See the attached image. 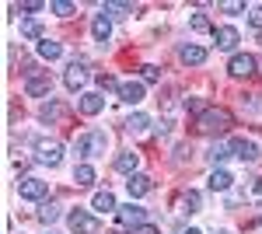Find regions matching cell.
Masks as SVG:
<instances>
[{
    "instance_id": "1",
    "label": "cell",
    "mask_w": 262,
    "mask_h": 234,
    "mask_svg": "<svg viewBox=\"0 0 262 234\" xmlns=\"http://www.w3.org/2000/svg\"><path fill=\"white\" fill-rule=\"evenodd\" d=\"M231 112L227 109H206L200 119H196V133H203V137H224L227 130H231Z\"/></svg>"
},
{
    "instance_id": "2",
    "label": "cell",
    "mask_w": 262,
    "mask_h": 234,
    "mask_svg": "<svg viewBox=\"0 0 262 234\" xmlns=\"http://www.w3.org/2000/svg\"><path fill=\"white\" fill-rule=\"evenodd\" d=\"M108 151V133H101V130H88V133H81V137L74 140V154L77 157H98Z\"/></svg>"
},
{
    "instance_id": "3",
    "label": "cell",
    "mask_w": 262,
    "mask_h": 234,
    "mask_svg": "<svg viewBox=\"0 0 262 234\" xmlns=\"http://www.w3.org/2000/svg\"><path fill=\"white\" fill-rule=\"evenodd\" d=\"M18 196L28 199V203H42V199L49 196V182H42V178H35V175H25L18 182Z\"/></svg>"
},
{
    "instance_id": "4",
    "label": "cell",
    "mask_w": 262,
    "mask_h": 234,
    "mask_svg": "<svg viewBox=\"0 0 262 234\" xmlns=\"http://www.w3.org/2000/svg\"><path fill=\"white\" fill-rule=\"evenodd\" d=\"M35 161L56 168V164L63 161V143L60 140H35Z\"/></svg>"
},
{
    "instance_id": "5",
    "label": "cell",
    "mask_w": 262,
    "mask_h": 234,
    "mask_svg": "<svg viewBox=\"0 0 262 234\" xmlns=\"http://www.w3.org/2000/svg\"><path fill=\"white\" fill-rule=\"evenodd\" d=\"M67 227L74 234H95L98 231V217L88 214V210H70L67 214Z\"/></svg>"
},
{
    "instance_id": "6",
    "label": "cell",
    "mask_w": 262,
    "mask_h": 234,
    "mask_svg": "<svg viewBox=\"0 0 262 234\" xmlns=\"http://www.w3.org/2000/svg\"><path fill=\"white\" fill-rule=\"evenodd\" d=\"M116 220H119V227H140V224H147V210H143L140 203H126V206H119V214H116Z\"/></svg>"
},
{
    "instance_id": "7",
    "label": "cell",
    "mask_w": 262,
    "mask_h": 234,
    "mask_svg": "<svg viewBox=\"0 0 262 234\" xmlns=\"http://www.w3.org/2000/svg\"><path fill=\"white\" fill-rule=\"evenodd\" d=\"M255 67H259V59L252 56V53H234L231 63H227V74H231V77H252Z\"/></svg>"
},
{
    "instance_id": "8",
    "label": "cell",
    "mask_w": 262,
    "mask_h": 234,
    "mask_svg": "<svg viewBox=\"0 0 262 234\" xmlns=\"http://www.w3.org/2000/svg\"><path fill=\"white\" fill-rule=\"evenodd\" d=\"M231 157H238L245 164H252V161H259V147H255V140H245V137H231Z\"/></svg>"
},
{
    "instance_id": "9",
    "label": "cell",
    "mask_w": 262,
    "mask_h": 234,
    "mask_svg": "<svg viewBox=\"0 0 262 234\" xmlns=\"http://www.w3.org/2000/svg\"><path fill=\"white\" fill-rule=\"evenodd\" d=\"M88 63H81V59H74L70 67H67V74H63V84L70 88V91H84V84H88Z\"/></svg>"
},
{
    "instance_id": "10",
    "label": "cell",
    "mask_w": 262,
    "mask_h": 234,
    "mask_svg": "<svg viewBox=\"0 0 262 234\" xmlns=\"http://www.w3.org/2000/svg\"><path fill=\"white\" fill-rule=\"evenodd\" d=\"M53 91V77L49 74H32V77L25 80V95L28 98H42Z\"/></svg>"
},
{
    "instance_id": "11",
    "label": "cell",
    "mask_w": 262,
    "mask_h": 234,
    "mask_svg": "<svg viewBox=\"0 0 262 234\" xmlns=\"http://www.w3.org/2000/svg\"><path fill=\"white\" fill-rule=\"evenodd\" d=\"M213 39H217V49H227V53H234V49H238V42H242V35H238V28H231V25H221V28H213Z\"/></svg>"
},
{
    "instance_id": "12",
    "label": "cell",
    "mask_w": 262,
    "mask_h": 234,
    "mask_svg": "<svg viewBox=\"0 0 262 234\" xmlns=\"http://www.w3.org/2000/svg\"><path fill=\"white\" fill-rule=\"evenodd\" d=\"M154 189V182L143 175V172H137V175H129L126 178V193H129V199H143V196Z\"/></svg>"
},
{
    "instance_id": "13",
    "label": "cell",
    "mask_w": 262,
    "mask_h": 234,
    "mask_svg": "<svg viewBox=\"0 0 262 234\" xmlns=\"http://www.w3.org/2000/svg\"><path fill=\"white\" fill-rule=\"evenodd\" d=\"M91 210H95V214H119V203H116V196L108 193V189H101V193H95L91 196Z\"/></svg>"
},
{
    "instance_id": "14",
    "label": "cell",
    "mask_w": 262,
    "mask_h": 234,
    "mask_svg": "<svg viewBox=\"0 0 262 234\" xmlns=\"http://www.w3.org/2000/svg\"><path fill=\"white\" fill-rule=\"evenodd\" d=\"M119 101H126V105H140L143 101V80H122L119 84Z\"/></svg>"
},
{
    "instance_id": "15",
    "label": "cell",
    "mask_w": 262,
    "mask_h": 234,
    "mask_svg": "<svg viewBox=\"0 0 262 234\" xmlns=\"http://www.w3.org/2000/svg\"><path fill=\"white\" fill-rule=\"evenodd\" d=\"M179 59L185 63V67H200V63H206V49L196 46V42H185V46L179 49Z\"/></svg>"
},
{
    "instance_id": "16",
    "label": "cell",
    "mask_w": 262,
    "mask_h": 234,
    "mask_svg": "<svg viewBox=\"0 0 262 234\" xmlns=\"http://www.w3.org/2000/svg\"><path fill=\"white\" fill-rule=\"evenodd\" d=\"M91 35H95V42H101V46H105V42L112 39V18H105V14H95V18H91Z\"/></svg>"
},
{
    "instance_id": "17",
    "label": "cell",
    "mask_w": 262,
    "mask_h": 234,
    "mask_svg": "<svg viewBox=\"0 0 262 234\" xmlns=\"http://www.w3.org/2000/svg\"><path fill=\"white\" fill-rule=\"evenodd\" d=\"M137 168H140V154L137 151H122L119 157H116V172H122V175H137Z\"/></svg>"
},
{
    "instance_id": "18",
    "label": "cell",
    "mask_w": 262,
    "mask_h": 234,
    "mask_svg": "<svg viewBox=\"0 0 262 234\" xmlns=\"http://www.w3.org/2000/svg\"><path fill=\"white\" fill-rule=\"evenodd\" d=\"M206 185H210L213 193H227V189L234 185V178H231V172H227V168H213V172H210V178H206Z\"/></svg>"
},
{
    "instance_id": "19",
    "label": "cell",
    "mask_w": 262,
    "mask_h": 234,
    "mask_svg": "<svg viewBox=\"0 0 262 234\" xmlns=\"http://www.w3.org/2000/svg\"><path fill=\"white\" fill-rule=\"evenodd\" d=\"M77 105H81V112H84V116H98L101 109H105V98H101L98 91H84Z\"/></svg>"
},
{
    "instance_id": "20",
    "label": "cell",
    "mask_w": 262,
    "mask_h": 234,
    "mask_svg": "<svg viewBox=\"0 0 262 234\" xmlns=\"http://www.w3.org/2000/svg\"><path fill=\"white\" fill-rule=\"evenodd\" d=\"M35 53H39V59H49V63H53V59L63 56V46L56 39H49V35H46L42 42H35Z\"/></svg>"
},
{
    "instance_id": "21",
    "label": "cell",
    "mask_w": 262,
    "mask_h": 234,
    "mask_svg": "<svg viewBox=\"0 0 262 234\" xmlns=\"http://www.w3.org/2000/svg\"><path fill=\"white\" fill-rule=\"evenodd\" d=\"M39 220H42V224H56V220H60V203L42 199V203H39Z\"/></svg>"
},
{
    "instance_id": "22",
    "label": "cell",
    "mask_w": 262,
    "mask_h": 234,
    "mask_svg": "<svg viewBox=\"0 0 262 234\" xmlns=\"http://www.w3.org/2000/svg\"><path fill=\"white\" fill-rule=\"evenodd\" d=\"M21 39L42 42V39H46V32H42V25H39L35 18H28V21H21Z\"/></svg>"
},
{
    "instance_id": "23",
    "label": "cell",
    "mask_w": 262,
    "mask_h": 234,
    "mask_svg": "<svg viewBox=\"0 0 262 234\" xmlns=\"http://www.w3.org/2000/svg\"><path fill=\"white\" fill-rule=\"evenodd\" d=\"M101 14L105 18H129L133 14V4H112L108 0V4H101Z\"/></svg>"
},
{
    "instance_id": "24",
    "label": "cell",
    "mask_w": 262,
    "mask_h": 234,
    "mask_svg": "<svg viewBox=\"0 0 262 234\" xmlns=\"http://www.w3.org/2000/svg\"><path fill=\"white\" fill-rule=\"evenodd\" d=\"M95 178H98V175H95V168H91V164H84V161L74 168V182L84 185V189H88V185H95Z\"/></svg>"
},
{
    "instance_id": "25",
    "label": "cell",
    "mask_w": 262,
    "mask_h": 234,
    "mask_svg": "<svg viewBox=\"0 0 262 234\" xmlns=\"http://www.w3.org/2000/svg\"><path fill=\"white\" fill-rule=\"evenodd\" d=\"M60 116H63V105H60V101H53V98H49V101L39 109V119H42V122H56Z\"/></svg>"
},
{
    "instance_id": "26",
    "label": "cell",
    "mask_w": 262,
    "mask_h": 234,
    "mask_svg": "<svg viewBox=\"0 0 262 234\" xmlns=\"http://www.w3.org/2000/svg\"><path fill=\"white\" fill-rule=\"evenodd\" d=\"M227 157H231V147H227V143H213V147H210V154H206V161H210L213 168H221Z\"/></svg>"
},
{
    "instance_id": "27",
    "label": "cell",
    "mask_w": 262,
    "mask_h": 234,
    "mask_svg": "<svg viewBox=\"0 0 262 234\" xmlns=\"http://www.w3.org/2000/svg\"><path fill=\"white\" fill-rule=\"evenodd\" d=\"M182 214H196V210H200V193H196V189H189V193H182Z\"/></svg>"
},
{
    "instance_id": "28",
    "label": "cell",
    "mask_w": 262,
    "mask_h": 234,
    "mask_svg": "<svg viewBox=\"0 0 262 234\" xmlns=\"http://www.w3.org/2000/svg\"><path fill=\"white\" fill-rule=\"evenodd\" d=\"M147 126H150V119L143 116V112H133V116L126 119V130H129V133H143Z\"/></svg>"
},
{
    "instance_id": "29",
    "label": "cell",
    "mask_w": 262,
    "mask_h": 234,
    "mask_svg": "<svg viewBox=\"0 0 262 234\" xmlns=\"http://www.w3.org/2000/svg\"><path fill=\"white\" fill-rule=\"evenodd\" d=\"M189 28H192V32H210L213 25H210V18H206V14H200V11H196V14L189 18Z\"/></svg>"
},
{
    "instance_id": "30",
    "label": "cell",
    "mask_w": 262,
    "mask_h": 234,
    "mask_svg": "<svg viewBox=\"0 0 262 234\" xmlns=\"http://www.w3.org/2000/svg\"><path fill=\"white\" fill-rule=\"evenodd\" d=\"M140 80H143V84H158V80H161V70L147 63V67H140Z\"/></svg>"
},
{
    "instance_id": "31",
    "label": "cell",
    "mask_w": 262,
    "mask_h": 234,
    "mask_svg": "<svg viewBox=\"0 0 262 234\" xmlns=\"http://www.w3.org/2000/svg\"><path fill=\"white\" fill-rule=\"evenodd\" d=\"M74 11H77V4H70V0H56L53 4V14H60V18H70Z\"/></svg>"
},
{
    "instance_id": "32",
    "label": "cell",
    "mask_w": 262,
    "mask_h": 234,
    "mask_svg": "<svg viewBox=\"0 0 262 234\" xmlns=\"http://www.w3.org/2000/svg\"><path fill=\"white\" fill-rule=\"evenodd\" d=\"M221 11H224V14H248V7H245L242 0H224Z\"/></svg>"
},
{
    "instance_id": "33",
    "label": "cell",
    "mask_w": 262,
    "mask_h": 234,
    "mask_svg": "<svg viewBox=\"0 0 262 234\" xmlns=\"http://www.w3.org/2000/svg\"><path fill=\"white\" fill-rule=\"evenodd\" d=\"M248 25H252L255 32H262V4H255V7H248Z\"/></svg>"
},
{
    "instance_id": "34",
    "label": "cell",
    "mask_w": 262,
    "mask_h": 234,
    "mask_svg": "<svg viewBox=\"0 0 262 234\" xmlns=\"http://www.w3.org/2000/svg\"><path fill=\"white\" fill-rule=\"evenodd\" d=\"M42 7H46L42 0H25V4H18V11H21V14H39Z\"/></svg>"
},
{
    "instance_id": "35",
    "label": "cell",
    "mask_w": 262,
    "mask_h": 234,
    "mask_svg": "<svg viewBox=\"0 0 262 234\" xmlns=\"http://www.w3.org/2000/svg\"><path fill=\"white\" fill-rule=\"evenodd\" d=\"M98 84H101V91H112V88L119 91V80L112 77V74H98Z\"/></svg>"
},
{
    "instance_id": "36",
    "label": "cell",
    "mask_w": 262,
    "mask_h": 234,
    "mask_svg": "<svg viewBox=\"0 0 262 234\" xmlns=\"http://www.w3.org/2000/svg\"><path fill=\"white\" fill-rule=\"evenodd\" d=\"M185 109H192V112H200V116L206 112V109H203V101H200V98H185Z\"/></svg>"
},
{
    "instance_id": "37",
    "label": "cell",
    "mask_w": 262,
    "mask_h": 234,
    "mask_svg": "<svg viewBox=\"0 0 262 234\" xmlns=\"http://www.w3.org/2000/svg\"><path fill=\"white\" fill-rule=\"evenodd\" d=\"M129 234H161V231H158L154 224H140V227H133Z\"/></svg>"
},
{
    "instance_id": "38",
    "label": "cell",
    "mask_w": 262,
    "mask_h": 234,
    "mask_svg": "<svg viewBox=\"0 0 262 234\" xmlns=\"http://www.w3.org/2000/svg\"><path fill=\"white\" fill-rule=\"evenodd\" d=\"M182 234H203V231H200V227H189V231H182Z\"/></svg>"
},
{
    "instance_id": "39",
    "label": "cell",
    "mask_w": 262,
    "mask_h": 234,
    "mask_svg": "<svg viewBox=\"0 0 262 234\" xmlns=\"http://www.w3.org/2000/svg\"><path fill=\"white\" fill-rule=\"evenodd\" d=\"M221 234H231V231H221Z\"/></svg>"
}]
</instances>
